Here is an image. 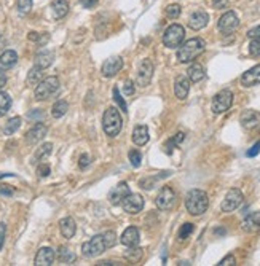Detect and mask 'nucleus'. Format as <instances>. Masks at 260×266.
Wrapping results in <instances>:
<instances>
[{
    "mask_svg": "<svg viewBox=\"0 0 260 266\" xmlns=\"http://www.w3.org/2000/svg\"><path fill=\"white\" fill-rule=\"evenodd\" d=\"M128 158H129V161H131V166L133 168H139V166H141L142 155H141V152H139V150H131V152L128 153Z\"/></svg>",
    "mask_w": 260,
    "mask_h": 266,
    "instance_id": "nucleus-40",
    "label": "nucleus"
},
{
    "mask_svg": "<svg viewBox=\"0 0 260 266\" xmlns=\"http://www.w3.org/2000/svg\"><path fill=\"white\" fill-rule=\"evenodd\" d=\"M181 5L178 4H172V5H168L166 7V16L171 18V20H176V18L181 16Z\"/></svg>",
    "mask_w": 260,
    "mask_h": 266,
    "instance_id": "nucleus-41",
    "label": "nucleus"
},
{
    "mask_svg": "<svg viewBox=\"0 0 260 266\" xmlns=\"http://www.w3.org/2000/svg\"><path fill=\"white\" fill-rule=\"evenodd\" d=\"M184 137H185L184 132H178V134H176V136L172 137V139H169L168 144L164 145V147H166V153H171L174 147H176V145H179V144L184 141Z\"/></svg>",
    "mask_w": 260,
    "mask_h": 266,
    "instance_id": "nucleus-38",
    "label": "nucleus"
},
{
    "mask_svg": "<svg viewBox=\"0 0 260 266\" xmlns=\"http://www.w3.org/2000/svg\"><path fill=\"white\" fill-rule=\"evenodd\" d=\"M238 26H239V20H238V16H236L235 12H227V13H224V15L220 16L219 24H217L219 31H220L222 34H225V35L233 34V32L238 29Z\"/></svg>",
    "mask_w": 260,
    "mask_h": 266,
    "instance_id": "nucleus-11",
    "label": "nucleus"
},
{
    "mask_svg": "<svg viewBox=\"0 0 260 266\" xmlns=\"http://www.w3.org/2000/svg\"><path fill=\"white\" fill-rule=\"evenodd\" d=\"M16 10L20 15H27L32 10V0H18L16 2Z\"/></svg>",
    "mask_w": 260,
    "mask_h": 266,
    "instance_id": "nucleus-37",
    "label": "nucleus"
},
{
    "mask_svg": "<svg viewBox=\"0 0 260 266\" xmlns=\"http://www.w3.org/2000/svg\"><path fill=\"white\" fill-rule=\"evenodd\" d=\"M122 69H123V59L120 56H112V58L106 59V62L102 64L101 72L104 77L110 78V77H115Z\"/></svg>",
    "mask_w": 260,
    "mask_h": 266,
    "instance_id": "nucleus-13",
    "label": "nucleus"
},
{
    "mask_svg": "<svg viewBox=\"0 0 260 266\" xmlns=\"http://www.w3.org/2000/svg\"><path fill=\"white\" fill-rule=\"evenodd\" d=\"M5 233H7V226H5V223H0V250H2L4 242H5Z\"/></svg>",
    "mask_w": 260,
    "mask_h": 266,
    "instance_id": "nucleus-51",
    "label": "nucleus"
},
{
    "mask_svg": "<svg viewBox=\"0 0 260 266\" xmlns=\"http://www.w3.org/2000/svg\"><path fill=\"white\" fill-rule=\"evenodd\" d=\"M204 48H206V42L200 39V37H195V39L181 43V47L178 50V59L182 64L192 62L204 51Z\"/></svg>",
    "mask_w": 260,
    "mask_h": 266,
    "instance_id": "nucleus-1",
    "label": "nucleus"
},
{
    "mask_svg": "<svg viewBox=\"0 0 260 266\" xmlns=\"http://www.w3.org/2000/svg\"><path fill=\"white\" fill-rule=\"evenodd\" d=\"M20 126H21V118L20 116H13L4 124L2 131H4L5 136H12V134H15L18 129H20Z\"/></svg>",
    "mask_w": 260,
    "mask_h": 266,
    "instance_id": "nucleus-30",
    "label": "nucleus"
},
{
    "mask_svg": "<svg viewBox=\"0 0 260 266\" xmlns=\"http://www.w3.org/2000/svg\"><path fill=\"white\" fill-rule=\"evenodd\" d=\"M185 207L190 215H201L209 207V198L203 190H190L185 196Z\"/></svg>",
    "mask_w": 260,
    "mask_h": 266,
    "instance_id": "nucleus-2",
    "label": "nucleus"
},
{
    "mask_svg": "<svg viewBox=\"0 0 260 266\" xmlns=\"http://www.w3.org/2000/svg\"><path fill=\"white\" fill-rule=\"evenodd\" d=\"M228 5V0H212V7L217 8V10H222Z\"/></svg>",
    "mask_w": 260,
    "mask_h": 266,
    "instance_id": "nucleus-52",
    "label": "nucleus"
},
{
    "mask_svg": "<svg viewBox=\"0 0 260 266\" xmlns=\"http://www.w3.org/2000/svg\"><path fill=\"white\" fill-rule=\"evenodd\" d=\"M171 172H161L160 176H155V177H147V179H142L141 180V187L144 188V190H152L153 187H155V183L158 182L160 179H163V177H168Z\"/></svg>",
    "mask_w": 260,
    "mask_h": 266,
    "instance_id": "nucleus-35",
    "label": "nucleus"
},
{
    "mask_svg": "<svg viewBox=\"0 0 260 266\" xmlns=\"http://www.w3.org/2000/svg\"><path fill=\"white\" fill-rule=\"evenodd\" d=\"M208 23H209V15L206 12H203V10H197L190 16L189 27L193 31H201L203 27H206Z\"/></svg>",
    "mask_w": 260,
    "mask_h": 266,
    "instance_id": "nucleus-18",
    "label": "nucleus"
},
{
    "mask_svg": "<svg viewBox=\"0 0 260 266\" xmlns=\"http://www.w3.org/2000/svg\"><path fill=\"white\" fill-rule=\"evenodd\" d=\"M155 204L160 210H171L176 204V193L171 187H163L160 193L156 195Z\"/></svg>",
    "mask_w": 260,
    "mask_h": 266,
    "instance_id": "nucleus-10",
    "label": "nucleus"
},
{
    "mask_svg": "<svg viewBox=\"0 0 260 266\" xmlns=\"http://www.w3.org/2000/svg\"><path fill=\"white\" fill-rule=\"evenodd\" d=\"M15 193V190L10 185H0V195L4 196H12Z\"/></svg>",
    "mask_w": 260,
    "mask_h": 266,
    "instance_id": "nucleus-49",
    "label": "nucleus"
},
{
    "mask_svg": "<svg viewBox=\"0 0 260 266\" xmlns=\"http://www.w3.org/2000/svg\"><path fill=\"white\" fill-rule=\"evenodd\" d=\"M50 172H51L50 166H48V164H45V163L39 164V168H37V174H39V177H42V179L43 177H48Z\"/></svg>",
    "mask_w": 260,
    "mask_h": 266,
    "instance_id": "nucleus-46",
    "label": "nucleus"
},
{
    "mask_svg": "<svg viewBox=\"0 0 260 266\" xmlns=\"http://www.w3.org/2000/svg\"><path fill=\"white\" fill-rule=\"evenodd\" d=\"M120 241H122L123 245L126 247H134V245H139V241H141V233L136 226H129L123 231L122 237H120Z\"/></svg>",
    "mask_w": 260,
    "mask_h": 266,
    "instance_id": "nucleus-19",
    "label": "nucleus"
},
{
    "mask_svg": "<svg viewBox=\"0 0 260 266\" xmlns=\"http://www.w3.org/2000/svg\"><path fill=\"white\" fill-rule=\"evenodd\" d=\"M152 77H153V62L145 58L139 62L137 66V72H136V83L139 86L145 88L147 85H150L152 81Z\"/></svg>",
    "mask_w": 260,
    "mask_h": 266,
    "instance_id": "nucleus-7",
    "label": "nucleus"
},
{
    "mask_svg": "<svg viewBox=\"0 0 260 266\" xmlns=\"http://www.w3.org/2000/svg\"><path fill=\"white\" fill-rule=\"evenodd\" d=\"M12 107V97L7 93H0V116H4Z\"/></svg>",
    "mask_w": 260,
    "mask_h": 266,
    "instance_id": "nucleus-36",
    "label": "nucleus"
},
{
    "mask_svg": "<svg viewBox=\"0 0 260 266\" xmlns=\"http://www.w3.org/2000/svg\"><path fill=\"white\" fill-rule=\"evenodd\" d=\"M190 91V80L187 77H178L174 81V94L178 99H187Z\"/></svg>",
    "mask_w": 260,
    "mask_h": 266,
    "instance_id": "nucleus-22",
    "label": "nucleus"
},
{
    "mask_svg": "<svg viewBox=\"0 0 260 266\" xmlns=\"http://www.w3.org/2000/svg\"><path fill=\"white\" fill-rule=\"evenodd\" d=\"M114 99H115V102L120 105V108H122L123 112H126V102L123 100V97H122V94H120V91H118L117 86L114 88Z\"/></svg>",
    "mask_w": 260,
    "mask_h": 266,
    "instance_id": "nucleus-44",
    "label": "nucleus"
},
{
    "mask_svg": "<svg viewBox=\"0 0 260 266\" xmlns=\"http://www.w3.org/2000/svg\"><path fill=\"white\" fill-rule=\"evenodd\" d=\"M5 85H7V75L4 72H0V89H2Z\"/></svg>",
    "mask_w": 260,
    "mask_h": 266,
    "instance_id": "nucleus-56",
    "label": "nucleus"
},
{
    "mask_svg": "<svg viewBox=\"0 0 260 266\" xmlns=\"http://www.w3.org/2000/svg\"><path fill=\"white\" fill-rule=\"evenodd\" d=\"M129 195V187H128V183L126 182H120L117 187H114V190L109 193V201H110V204H114V206H118V204H122V201Z\"/></svg>",
    "mask_w": 260,
    "mask_h": 266,
    "instance_id": "nucleus-15",
    "label": "nucleus"
},
{
    "mask_svg": "<svg viewBox=\"0 0 260 266\" xmlns=\"http://www.w3.org/2000/svg\"><path fill=\"white\" fill-rule=\"evenodd\" d=\"M102 127L109 137H117L122 131V116L115 107H109L102 116Z\"/></svg>",
    "mask_w": 260,
    "mask_h": 266,
    "instance_id": "nucleus-3",
    "label": "nucleus"
},
{
    "mask_svg": "<svg viewBox=\"0 0 260 266\" xmlns=\"http://www.w3.org/2000/svg\"><path fill=\"white\" fill-rule=\"evenodd\" d=\"M53 61H54V53L50 50H43L35 56V66L40 69H46L51 66Z\"/></svg>",
    "mask_w": 260,
    "mask_h": 266,
    "instance_id": "nucleus-26",
    "label": "nucleus"
},
{
    "mask_svg": "<svg viewBox=\"0 0 260 266\" xmlns=\"http://www.w3.org/2000/svg\"><path fill=\"white\" fill-rule=\"evenodd\" d=\"M59 78L58 77H46L39 81V85L35 86V99L37 100H46L53 97L59 91Z\"/></svg>",
    "mask_w": 260,
    "mask_h": 266,
    "instance_id": "nucleus-4",
    "label": "nucleus"
},
{
    "mask_svg": "<svg viewBox=\"0 0 260 266\" xmlns=\"http://www.w3.org/2000/svg\"><path fill=\"white\" fill-rule=\"evenodd\" d=\"M67 110H69V104L66 102V100H58V102H54V105L51 108V115H53V118H62L67 113Z\"/></svg>",
    "mask_w": 260,
    "mask_h": 266,
    "instance_id": "nucleus-31",
    "label": "nucleus"
},
{
    "mask_svg": "<svg viewBox=\"0 0 260 266\" xmlns=\"http://www.w3.org/2000/svg\"><path fill=\"white\" fill-rule=\"evenodd\" d=\"M43 77V69L34 66L27 73V85H39V81Z\"/></svg>",
    "mask_w": 260,
    "mask_h": 266,
    "instance_id": "nucleus-33",
    "label": "nucleus"
},
{
    "mask_svg": "<svg viewBox=\"0 0 260 266\" xmlns=\"http://www.w3.org/2000/svg\"><path fill=\"white\" fill-rule=\"evenodd\" d=\"M18 62V54L13 50H7L0 54V72H7L16 66Z\"/></svg>",
    "mask_w": 260,
    "mask_h": 266,
    "instance_id": "nucleus-23",
    "label": "nucleus"
},
{
    "mask_svg": "<svg viewBox=\"0 0 260 266\" xmlns=\"http://www.w3.org/2000/svg\"><path fill=\"white\" fill-rule=\"evenodd\" d=\"M247 37H249L250 40H254V39H260V26L254 27V29H250V31L247 32Z\"/></svg>",
    "mask_w": 260,
    "mask_h": 266,
    "instance_id": "nucleus-50",
    "label": "nucleus"
},
{
    "mask_svg": "<svg viewBox=\"0 0 260 266\" xmlns=\"http://www.w3.org/2000/svg\"><path fill=\"white\" fill-rule=\"evenodd\" d=\"M187 75H189V80L193 81V83H198V81H201L204 78V69L201 64H192V66L189 67L187 70Z\"/></svg>",
    "mask_w": 260,
    "mask_h": 266,
    "instance_id": "nucleus-28",
    "label": "nucleus"
},
{
    "mask_svg": "<svg viewBox=\"0 0 260 266\" xmlns=\"http://www.w3.org/2000/svg\"><path fill=\"white\" fill-rule=\"evenodd\" d=\"M233 105V93L230 89H222L220 93H217L212 99L211 110L214 113H224Z\"/></svg>",
    "mask_w": 260,
    "mask_h": 266,
    "instance_id": "nucleus-6",
    "label": "nucleus"
},
{
    "mask_svg": "<svg viewBox=\"0 0 260 266\" xmlns=\"http://www.w3.org/2000/svg\"><path fill=\"white\" fill-rule=\"evenodd\" d=\"M40 116H43V112H40V110H34V112H29L27 113V118H40Z\"/></svg>",
    "mask_w": 260,
    "mask_h": 266,
    "instance_id": "nucleus-55",
    "label": "nucleus"
},
{
    "mask_svg": "<svg viewBox=\"0 0 260 266\" xmlns=\"http://www.w3.org/2000/svg\"><path fill=\"white\" fill-rule=\"evenodd\" d=\"M98 264H101V266H114L115 263H114V261H101V263H98Z\"/></svg>",
    "mask_w": 260,
    "mask_h": 266,
    "instance_id": "nucleus-58",
    "label": "nucleus"
},
{
    "mask_svg": "<svg viewBox=\"0 0 260 266\" xmlns=\"http://www.w3.org/2000/svg\"><path fill=\"white\" fill-rule=\"evenodd\" d=\"M134 91H136L134 81L126 80V81H125V85H123V93H125L126 96H133V94H134Z\"/></svg>",
    "mask_w": 260,
    "mask_h": 266,
    "instance_id": "nucleus-45",
    "label": "nucleus"
},
{
    "mask_svg": "<svg viewBox=\"0 0 260 266\" xmlns=\"http://www.w3.org/2000/svg\"><path fill=\"white\" fill-rule=\"evenodd\" d=\"M243 199H244V198H243V193H241V190L231 188L228 193L225 195L224 201H222V206H220L222 212H225V214L233 212V210L238 209V206L243 203Z\"/></svg>",
    "mask_w": 260,
    "mask_h": 266,
    "instance_id": "nucleus-9",
    "label": "nucleus"
},
{
    "mask_svg": "<svg viewBox=\"0 0 260 266\" xmlns=\"http://www.w3.org/2000/svg\"><path fill=\"white\" fill-rule=\"evenodd\" d=\"M102 237H104L106 249H109V247H114L117 244V234L114 231H106L104 234H102Z\"/></svg>",
    "mask_w": 260,
    "mask_h": 266,
    "instance_id": "nucleus-42",
    "label": "nucleus"
},
{
    "mask_svg": "<svg viewBox=\"0 0 260 266\" xmlns=\"http://www.w3.org/2000/svg\"><path fill=\"white\" fill-rule=\"evenodd\" d=\"M56 258V253L50 247H42V249L37 252L35 255V266H51Z\"/></svg>",
    "mask_w": 260,
    "mask_h": 266,
    "instance_id": "nucleus-16",
    "label": "nucleus"
},
{
    "mask_svg": "<svg viewBox=\"0 0 260 266\" xmlns=\"http://www.w3.org/2000/svg\"><path fill=\"white\" fill-rule=\"evenodd\" d=\"M59 230H61V234L66 237V239H72L73 234H75L77 225H75V222H73V218L66 217L59 222Z\"/></svg>",
    "mask_w": 260,
    "mask_h": 266,
    "instance_id": "nucleus-24",
    "label": "nucleus"
},
{
    "mask_svg": "<svg viewBox=\"0 0 260 266\" xmlns=\"http://www.w3.org/2000/svg\"><path fill=\"white\" fill-rule=\"evenodd\" d=\"M7 176H10V174H0V179H2V177H7Z\"/></svg>",
    "mask_w": 260,
    "mask_h": 266,
    "instance_id": "nucleus-59",
    "label": "nucleus"
},
{
    "mask_svg": "<svg viewBox=\"0 0 260 266\" xmlns=\"http://www.w3.org/2000/svg\"><path fill=\"white\" fill-rule=\"evenodd\" d=\"M241 230L244 233H257L260 230V210L249 214L243 222H241Z\"/></svg>",
    "mask_w": 260,
    "mask_h": 266,
    "instance_id": "nucleus-17",
    "label": "nucleus"
},
{
    "mask_svg": "<svg viewBox=\"0 0 260 266\" xmlns=\"http://www.w3.org/2000/svg\"><path fill=\"white\" fill-rule=\"evenodd\" d=\"M258 153H260V141L255 142L252 147H250V150L247 152V157H249V158H252V157H255V155H258Z\"/></svg>",
    "mask_w": 260,
    "mask_h": 266,
    "instance_id": "nucleus-48",
    "label": "nucleus"
},
{
    "mask_svg": "<svg viewBox=\"0 0 260 266\" xmlns=\"http://www.w3.org/2000/svg\"><path fill=\"white\" fill-rule=\"evenodd\" d=\"M125 258H126L128 261H131V263L141 261V258H142V250L139 249L137 245H134V247H128V250L125 252Z\"/></svg>",
    "mask_w": 260,
    "mask_h": 266,
    "instance_id": "nucleus-34",
    "label": "nucleus"
},
{
    "mask_svg": "<svg viewBox=\"0 0 260 266\" xmlns=\"http://www.w3.org/2000/svg\"><path fill=\"white\" fill-rule=\"evenodd\" d=\"M193 230H195L193 223H184V225L181 226L178 237H179L181 241H185V239H187V237H190V234L193 233Z\"/></svg>",
    "mask_w": 260,
    "mask_h": 266,
    "instance_id": "nucleus-39",
    "label": "nucleus"
},
{
    "mask_svg": "<svg viewBox=\"0 0 260 266\" xmlns=\"http://www.w3.org/2000/svg\"><path fill=\"white\" fill-rule=\"evenodd\" d=\"M27 39H29V40H32V42H37V40L40 39V35L37 34V32H31L29 35H27Z\"/></svg>",
    "mask_w": 260,
    "mask_h": 266,
    "instance_id": "nucleus-57",
    "label": "nucleus"
},
{
    "mask_svg": "<svg viewBox=\"0 0 260 266\" xmlns=\"http://www.w3.org/2000/svg\"><path fill=\"white\" fill-rule=\"evenodd\" d=\"M217 264L219 266H233V264H236V260L233 255H227L225 258H222Z\"/></svg>",
    "mask_w": 260,
    "mask_h": 266,
    "instance_id": "nucleus-47",
    "label": "nucleus"
},
{
    "mask_svg": "<svg viewBox=\"0 0 260 266\" xmlns=\"http://www.w3.org/2000/svg\"><path fill=\"white\" fill-rule=\"evenodd\" d=\"M46 132H48V127H46L43 123H37L34 124L29 131L26 132L24 136V139H26V144H29V145H35V144H39L43 137L46 136Z\"/></svg>",
    "mask_w": 260,
    "mask_h": 266,
    "instance_id": "nucleus-14",
    "label": "nucleus"
},
{
    "mask_svg": "<svg viewBox=\"0 0 260 266\" xmlns=\"http://www.w3.org/2000/svg\"><path fill=\"white\" fill-rule=\"evenodd\" d=\"M239 121L244 129H254V127L258 126V123H260V113L255 112V110H244V112L241 113Z\"/></svg>",
    "mask_w": 260,
    "mask_h": 266,
    "instance_id": "nucleus-20",
    "label": "nucleus"
},
{
    "mask_svg": "<svg viewBox=\"0 0 260 266\" xmlns=\"http://www.w3.org/2000/svg\"><path fill=\"white\" fill-rule=\"evenodd\" d=\"M51 150H53V144H50V142H46L42 147H39L37 152H35V155H34V163H39V161L45 160L51 153Z\"/></svg>",
    "mask_w": 260,
    "mask_h": 266,
    "instance_id": "nucleus-32",
    "label": "nucleus"
},
{
    "mask_svg": "<svg viewBox=\"0 0 260 266\" xmlns=\"http://www.w3.org/2000/svg\"><path fill=\"white\" fill-rule=\"evenodd\" d=\"M249 53L252 56H260V39H254L249 45Z\"/></svg>",
    "mask_w": 260,
    "mask_h": 266,
    "instance_id": "nucleus-43",
    "label": "nucleus"
},
{
    "mask_svg": "<svg viewBox=\"0 0 260 266\" xmlns=\"http://www.w3.org/2000/svg\"><path fill=\"white\" fill-rule=\"evenodd\" d=\"M51 12L56 20H62L69 13V2L67 0H54L51 4Z\"/></svg>",
    "mask_w": 260,
    "mask_h": 266,
    "instance_id": "nucleus-27",
    "label": "nucleus"
},
{
    "mask_svg": "<svg viewBox=\"0 0 260 266\" xmlns=\"http://www.w3.org/2000/svg\"><path fill=\"white\" fill-rule=\"evenodd\" d=\"M133 142L137 145V147H142L148 142V127L145 124H139L133 129Z\"/></svg>",
    "mask_w": 260,
    "mask_h": 266,
    "instance_id": "nucleus-25",
    "label": "nucleus"
},
{
    "mask_svg": "<svg viewBox=\"0 0 260 266\" xmlns=\"http://www.w3.org/2000/svg\"><path fill=\"white\" fill-rule=\"evenodd\" d=\"M99 0H80V4L85 8H95Z\"/></svg>",
    "mask_w": 260,
    "mask_h": 266,
    "instance_id": "nucleus-53",
    "label": "nucleus"
},
{
    "mask_svg": "<svg viewBox=\"0 0 260 266\" xmlns=\"http://www.w3.org/2000/svg\"><path fill=\"white\" fill-rule=\"evenodd\" d=\"M104 250H106V244H104V237H102V234L91 237L88 242L81 245V252L85 256H88V258H95V256L101 255Z\"/></svg>",
    "mask_w": 260,
    "mask_h": 266,
    "instance_id": "nucleus-8",
    "label": "nucleus"
},
{
    "mask_svg": "<svg viewBox=\"0 0 260 266\" xmlns=\"http://www.w3.org/2000/svg\"><path fill=\"white\" fill-rule=\"evenodd\" d=\"M122 207L125 212L128 214H139L144 209V198L141 195L136 193H129L123 201H122Z\"/></svg>",
    "mask_w": 260,
    "mask_h": 266,
    "instance_id": "nucleus-12",
    "label": "nucleus"
},
{
    "mask_svg": "<svg viewBox=\"0 0 260 266\" xmlns=\"http://www.w3.org/2000/svg\"><path fill=\"white\" fill-rule=\"evenodd\" d=\"M260 83V64L254 66L252 69H249L247 72L243 73V77H241V85L243 86H255Z\"/></svg>",
    "mask_w": 260,
    "mask_h": 266,
    "instance_id": "nucleus-21",
    "label": "nucleus"
},
{
    "mask_svg": "<svg viewBox=\"0 0 260 266\" xmlns=\"http://www.w3.org/2000/svg\"><path fill=\"white\" fill-rule=\"evenodd\" d=\"M185 31L181 24H171L163 34V45L166 48H179L184 42Z\"/></svg>",
    "mask_w": 260,
    "mask_h": 266,
    "instance_id": "nucleus-5",
    "label": "nucleus"
},
{
    "mask_svg": "<svg viewBox=\"0 0 260 266\" xmlns=\"http://www.w3.org/2000/svg\"><path fill=\"white\" fill-rule=\"evenodd\" d=\"M88 164H90V158H88V155H81L80 163H78L80 169H85V168L88 166Z\"/></svg>",
    "mask_w": 260,
    "mask_h": 266,
    "instance_id": "nucleus-54",
    "label": "nucleus"
},
{
    "mask_svg": "<svg viewBox=\"0 0 260 266\" xmlns=\"http://www.w3.org/2000/svg\"><path fill=\"white\" fill-rule=\"evenodd\" d=\"M58 258H59V261L64 263V264H72L73 261H75L77 255L73 253V250H70L69 247H59Z\"/></svg>",
    "mask_w": 260,
    "mask_h": 266,
    "instance_id": "nucleus-29",
    "label": "nucleus"
}]
</instances>
